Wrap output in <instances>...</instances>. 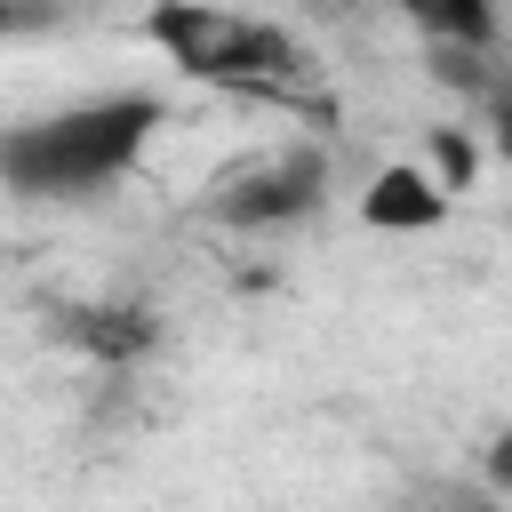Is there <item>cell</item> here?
I'll list each match as a JSON object with an SVG mask.
<instances>
[{
    "label": "cell",
    "mask_w": 512,
    "mask_h": 512,
    "mask_svg": "<svg viewBox=\"0 0 512 512\" xmlns=\"http://www.w3.org/2000/svg\"><path fill=\"white\" fill-rule=\"evenodd\" d=\"M168 128V104L152 88H104V96H72L40 120H16L0 136V176L16 200L32 208H72V200H104L120 176L144 168L152 136Z\"/></svg>",
    "instance_id": "obj_1"
},
{
    "label": "cell",
    "mask_w": 512,
    "mask_h": 512,
    "mask_svg": "<svg viewBox=\"0 0 512 512\" xmlns=\"http://www.w3.org/2000/svg\"><path fill=\"white\" fill-rule=\"evenodd\" d=\"M144 40H152V56L168 72H184L200 88H232V96H288L312 72L304 40L280 16L224 8V0H152Z\"/></svg>",
    "instance_id": "obj_2"
},
{
    "label": "cell",
    "mask_w": 512,
    "mask_h": 512,
    "mask_svg": "<svg viewBox=\"0 0 512 512\" xmlns=\"http://www.w3.org/2000/svg\"><path fill=\"white\" fill-rule=\"evenodd\" d=\"M320 192H328V152L320 144H272V152L232 160L200 192V216L224 232H288L320 208Z\"/></svg>",
    "instance_id": "obj_3"
},
{
    "label": "cell",
    "mask_w": 512,
    "mask_h": 512,
    "mask_svg": "<svg viewBox=\"0 0 512 512\" xmlns=\"http://www.w3.org/2000/svg\"><path fill=\"white\" fill-rule=\"evenodd\" d=\"M56 336H64L72 352L104 360V368H136V360L160 344V320H152L144 304L104 296V304H64V312H56Z\"/></svg>",
    "instance_id": "obj_4"
},
{
    "label": "cell",
    "mask_w": 512,
    "mask_h": 512,
    "mask_svg": "<svg viewBox=\"0 0 512 512\" xmlns=\"http://www.w3.org/2000/svg\"><path fill=\"white\" fill-rule=\"evenodd\" d=\"M448 184L432 176V168H384V176H368V192H360V224L368 232H432V224H448Z\"/></svg>",
    "instance_id": "obj_5"
},
{
    "label": "cell",
    "mask_w": 512,
    "mask_h": 512,
    "mask_svg": "<svg viewBox=\"0 0 512 512\" xmlns=\"http://www.w3.org/2000/svg\"><path fill=\"white\" fill-rule=\"evenodd\" d=\"M440 56H488L496 48V24H504V8L496 0H392Z\"/></svg>",
    "instance_id": "obj_6"
},
{
    "label": "cell",
    "mask_w": 512,
    "mask_h": 512,
    "mask_svg": "<svg viewBox=\"0 0 512 512\" xmlns=\"http://www.w3.org/2000/svg\"><path fill=\"white\" fill-rule=\"evenodd\" d=\"M472 136H480V152L496 160V168H512V64H496V72H480V88H472Z\"/></svg>",
    "instance_id": "obj_7"
},
{
    "label": "cell",
    "mask_w": 512,
    "mask_h": 512,
    "mask_svg": "<svg viewBox=\"0 0 512 512\" xmlns=\"http://www.w3.org/2000/svg\"><path fill=\"white\" fill-rule=\"evenodd\" d=\"M488 480H496V488H512V424H504V432H496V448H488Z\"/></svg>",
    "instance_id": "obj_8"
}]
</instances>
